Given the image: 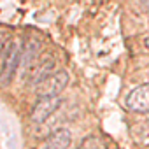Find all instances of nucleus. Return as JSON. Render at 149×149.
<instances>
[{"instance_id": "nucleus-7", "label": "nucleus", "mask_w": 149, "mask_h": 149, "mask_svg": "<svg viewBox=\"0 0 149 149\" xmlns=\"http://www.w3.org/2000/svg\"><path fill=\"white\" fill-rule=\"evenodd\" d=\"M132 135H133V139H135L139 144L149 146V121L137 123V125L132 128Z\"/></svg>"}, {"instance_id": "nucleus-12", "label": "nucleus", "mask_w": 149, "mask_h": 149, "mask_svg": "<svg viewBox=\"0 0 149 149\" xmlns=\"http://www.w3.org/2000/svg\"><path fill=\"white\" fill-rule=\"evenodd\" d=\"M77 149H79V147H77Z\"/></svg>"}, {"instance_id": "nucleus-4", "label": "nucleus", "mask_w": 149, "mask_h": 149, "mask_svg": "<svg viewBox=\"0 0 149 149\" xmlns=\"http://www.w3.org/2000/svg\"><path fill=\"white\" fill-rule=\"evenodd\" d=\"M126 107L133 112H147L149 111V83L140 84L128 93Z\"/></svg>"}, {"instance_id": "nucleus-1", "label": "nucleus", "mask_w": 149, "mask_h": 149, "mask_svg": "<svg viewBox=\"0 0 149 149\" xmlns=\"http://www.w3.org/2000/svg\"><path fill=\"white\" fill-rule=\"evenodd\" d=\"M21 61V46L18 42H9L4 49V58L0 65V86H9L14 79L18 63Z\"/></svg>"}, {"instance_id": "nucleus-8", "label": "nucleus", "mask_w": 149, "mask_h": 149, "mask_svg": "<svg viewBox=\"0 0 149 149\" xmlns=\"http://www.w3.org/2000/svg\"><path fill=\"white\" fill-rule=\"evenodd\" d=\"M79 149H107V146H105V142H104L100 137L90 135V137H86V139L81 142Z\"/></svg>"}, {"instance_id": "nucleus-3", "label": "nucleus", "mask_w": 149, "mask_h": 149, "mask_svg": "<svg viewBox=\"0 0 149 149\" xmlns=\"http://www.w3.org/2000/svg\"><path fill=\"white\" fill-rule=\"evenodd\" d=\"M61 100L58 98V95H51V97H39L37 104L33 105L32 112H30V121L32 123H44L46 119L51 118V114L60 107Z\"/></svg>"}, {"instance_id": "nucleus-2", "label": "nucleus", "mask_w": 149, "mask_h": 149, "mask_svg": "<svg viewBox=\"0 0 149 149\" xmlns=\"http://www.w3.org/2000/svg\"><path fill=\"white\" fill-rule=\"evenodd\" d=\"M68 84V74L65 70H51L49 74L35 83V93L39 97H51V95H60L65 86Z\"/></svg>"}, {"instance_id": "nucleus-5", "label": "nucleus", "mask_w": 149, "mask_h": 149, "mask_svg": "<svg viewBox=\"0 0 149 149\" xmlns=\"http://www.w3.org/2000/svg\"><path fill=\"white\" fill-rule=\"evenodd\" d=\"M72 142V135L67 128H58L54 130L40 146V149H68Z\"/></svg>"}, {"instance_id": "nucleus-6", "label": "nucleus", "mask_w": 149, "mask_h": 149, "mask_svg": "<svg viewBox=\"0 0 149 149\" xmlns=\"http://www.w3.org/2000/svg\"><path fill=\"white\" fill-rule=\"evenodd\" d=\"M53 67H54V60L53 58H39V61H37V65H33V67H30L28 70H30V74H28V79H30V83L32 84H35L37 81H40L46 74H49L51 70H53ZM26 70V72H28Z\"/></svg>"}, {"instance_id": "nucleus-10", "label": "nucleus", "mask_w": 149, "mask_h": 149, "mask_svg": "<svg viewBox=\"0 0 149 149\" xmlns=\"http://www.w3.org/2000/svg\"><path fill=\"white\" fill-rule=\"evenodd\" d=\"M140 2V6H142V9H146V11H149V0H139Z\"/></svg>"}, {"instance_id": "nucleus-9", "label": "nucleus", "mask_w": 149, "mask_h": 149, "mask_svg": "<svg viewBox=\"0 0 149 149\" xmlns=\"http://www.w3.org/2000/svg\"><path fill=\"white\" fill-rule=\"evenodd\" d=\"M9 39H11V35H9L7 32H0V51H4V49L7 47Z\"/></svg>"}, {"instance_id": "nucleus-11", "label": "nucleus", "mask_w": 149, "mask_h": 149, "mask_svg": "<svg viewBox=\"0 0 149 149\" xmlns=\"http://www.w3.org/2000/svg\"><path fill=\"white\" fill-rule=\"evenodd\" d=\"M144 46H146V47L149 49V37H146V40H144Z\"/></svg>"}]
</instances>
